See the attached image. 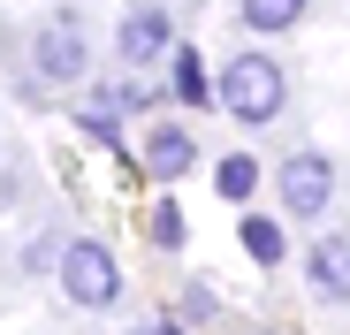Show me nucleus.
<instances>
[{"instance_id": "f257e3e1", "label": "nucleus", "mask_w": 350, "mask_h": 335, "mask_svg": "<svg viewBox=\"0 0 350 335\" xmlns=\"http://www.w3.org/2000/svg\"><path fill=\"white\" fill-rule=\"evenodd\" d=\"M282 69L267 62V53H237V62H228L221 69V84H213V99L228 107V115H237V122H274L282 115Z\"/></svg>"}, {"instance_id": "f03ea898", "label": "nucleus", "mask_w": 350, "mask_h": 335, "mask_svg": "<svg viewBox=\"0 0 350 335\" xmlns=\"http://www.w3.org/2000/svg\"><path fill=\"white\" fill-rule=\"evenodd\" d=\"M62 290H69L84 312H99V305H114V297H122V267H114V252H107V244L77 237V244L62 252Z\"/></svg>"}, {"instance_id": "7ed1b4c3", "label": "nucleus", "mask_w": 350, "mask_h": 335, "mask_svg": "<svg viewBox=\"0 0 350 335\" xmlns=\"http://www.w3.org/2000/svg\"><path fill=\"white\" fill-rule=\"evenodd\" d=\"M282 206L297 221H320L335 206V160L327 152H289L282 160Z\"/></svg>"}, {"instance_id": "20e7f679", "label": "nucleus", "mask_w": 350, "mask_h": 335, "mask_svg": "<svg viewBox=\"0 0 350 335\" xmlns=\"http://www.w3.org/2000/svg\"><path fill=\"white\" fill-rule=\"evenodd\" d=\"M84 69H92L84 23H77V16H53V23L38 31V77H53V84H77Z\"/></svg>"}, {"instance_id": "39448f33", "label": "nucleus", "mask_w": 350, "mask_h": 335, "mask_svg": "<svg viewBox=\"0 0 350 335\" xmlns=\"http://www.w3.org/2000/svg\"><path fill=\"white\" fill-rule=\"evenodd\" d=\"M114 53H122L130 69H145V62H160V53H167V8H160V0L122 8V23H114Z\"/></svg>"}, {"instance_id": "423d86ee", "label": "nucleus", "mask_w": 350, "mask_h": 335, "mask_svg": "<svg viewBox=\"0 0 350 335\" xmlns=\"http://www.w3.org/2000/svg\"><path fill=\"white\" fill-rule=\"evenodd\" d=\"M145 168H152L160 183H183L191 168H198V145H191L183 130H152V137H145Z\"/></svg>"}, {"instance_id": "0eeeda50", "label": "nucleus", "mask_w": 350, "mask_h": 335, "mask_svg": "<svg viewBox=\"0 0 350 335\" xmlns=\"http://www.w3.org/2000/svg\"><path fill=\"white\" fill-rule=\"evenodd\" d=\"M312 290H320L327 305H342V290H350V244H342V237H320V244H312Z\"/></svg>"}, {"instance_id": "6e6552de", "label": "nucleus", "mask_w": 350, "mask_h": 335, "mask_svg": "<svg viewBox=\"0 0 350 335\" xmlns=\"http://www.w3.org/2000/svg\"><path fill=\"white\" fill-rule=\"evenodd\" d=\"M175 99L183 107H213V77H206V62L191 46H175Z\"/></svg>"}, {"instance_id": "1a4fd4ad", "label": "nucleus", "mask_w": 350, "mask_h": 335, "mask_svg": "<svg viewBox=\"0 0 350 335\" xmlns=\"http://www.w3.org/2000/svg\"><path fill=\"white\" fill-rule=\"evenodd\" d=\"M312 0H244V23L252 31H297Z\"/></svg>"}, {"instance_id": "9d476101", "label": "nucleus", "mask_w": 350, "mask_h": 335, "mask_svg": "<svg viewBox=\"0 0 350 335\" xmlns=\"http://www.w3.org/2000/svg\"><path fill=\"white\" fill-rule=\"evenodd\" d=\"M252 183H259V160H244V152H228V160L213 168V191H221L228 206H244V198H252Z\"/></svg>"}, {"instance_id": "9b49d317", "label": "nucleus", "mask_w": 350, "mask_h": 335, "mask_svg": "<svg viewBox=\"0 0 350 335\" xmlns=\"http://www.w3.org/2000/svg\"><path fill=\"white\" fill-rule=\"evenodd\" d=\"M237 237H244V252H252L259 267H274V259H282V221H259V213H244V221H237Z\"/></svg>"}, {"instance_id": "f8f14e48", "label": "nucleus", "mask_w": 350, "mask_h": 335, "mask_svg": "<svg viewBox=\"0 0 350 335\" xmlns=\"http://www.w3.org/2000/svg\"><path fill=\"white\" fill-rule=\"evenodd\" d=\"M152 244H160V252L183 244V206H152Z\"/></svg>"}, {"instance_id": "ddd939ff", "label": "nucleus", "mask_w": 350, "mask_h": 335, "mask_svg": "<svg viewBox=\"0 0 350 335\" xmlns=\"http://www.w3.org/2000/svg\"><path fill=\"white\" fill-rule=\"evenodd\" d=\"M183 320H213V290H206V282L183 290Z\"/></svg>"}, {"instance_id": "4468645a", "label": "nucleus", "mask_w": 350, "mask_h": 335, "mask_svg": "<svg viewBox=\"0 0 350 335\" xmlns=\"http://www.w3.org/2000/svg\"><path fill=\"white\" fill-rule=\"evenodd\" d=\"M137 335H183V327H175V320H152V327H137Z\"/></svg>"}]
</instances>
